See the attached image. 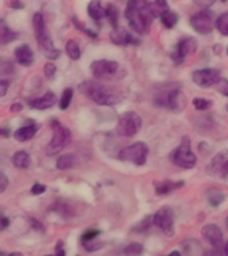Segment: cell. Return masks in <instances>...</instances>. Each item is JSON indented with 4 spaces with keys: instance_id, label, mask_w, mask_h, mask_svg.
<instances>
[{
    "instance_id": "obj_50",
    "label": "cell",
    "mask_w": 228,
    "mask_h": 256,
    "mask_svg": "<svg viewBox=\"0 0 228 256\" xmlns=\"http://www.w3.org/2000/svg\"><path fill=\"white\" fill-rule=\"evenodd\" d=\"M224 255L228 256V242L226 243V246H224Z\"/></svg>"
},
{
    "instance_id": "obj_21",
    "label": "cell",
    "mask_w": 228,
    "mask_h": 256,
    "mask_svg": "<svg viewBox=\"0 0 228 256\" xmlns=\"http://www.w3.org/2000/svg\"><path fill=\"white\" fill-rule=\"evenodd\" d=\"M18 39V34L8 27L3 19H0V44H8Z\"/></svg>"
},
{
    "instance_id": "obj_28",
    "label": "cell",
    "mask_w": 228,
    "mask_h": 256,
    "mask_svg": "<svg viewBox=\"0 0 228 256\" xmlns=\"http://www.w3.org/2000/svg\"><path fill=\"white\" fill-rule=\"evenodd\" d=\"M224 199H226V195L219 190H211L207 192V200L212 207H219L224 202Z\"/></svg>"
},
{
    "instance_id": "obj_43",
    "label": "cell",
    "mask_w": 228,
    "mask_h": 256,
    "mask_svg": "<svg viewBox=\"0 0 228 256\" xmlns=\"http://www.w3.org/2000/svg\"><path fill=\"white\" fill-rule=\"evenodd\" d=\"M8 87H10V83H8L7 80L0 79V98L6 96V94L8 91Z\"/></svg>"
},
{
    "instance_id": "obj_54",
    "label": "cell",
    "mask_w": 228,
    "mask_h": 256,
    "mask_svg": "<svg viewBox=\"0 0 228 256\" xmlns=\"http://www.w3.org/2000/svg\"><path fill=\"white\" fill-rule=\"evenodd\" d=\"M227 227H228V218H227Z\"/></svg>"
},
{
    "instance_id": "obj_5",
    "label": "cell",
    "mask_w": 228,
    "mask_h": 256,
    "mask_svg": "<svg viewBox=\"0 0 228 256\" xmlns=\"http://www.w3.org/2000/svg\"><path fill=\"white\" fill-rule=\"evenodd\" d=\"M172 163L184 170H191L196 164V156L191 150V142L187 136H184L180 142L179 147L172 152Z\"/></svg>"
},
{
    "instance_id": "obj_45",
    "label": "cell",
    "mask_w": 228,
    "mask_h": 256,
    "mask_svg": "<svg viewBox=\"0 0 228 256\" xmlns=\"http://www.w3.org/2000/svg\"><path fill=\"white\" fill-rule=\"evenodd\" d=\"M10 7L14 8V10H22L24 7V4L19 0H11V3H10Z\"/></svg>"
},
{
    "instance_id": "obj_35",
    "label": "cell",
    "mask_w": 228,
    "mask_h": 256,
    "mask_svg": "<svg viewBox=\"0 0 228 256\" xmlns=\"http://www.w3.org/2000/svg\"><path fill=\"white\" fill-rule=\"evenodd\" d=\"M152 224H154V216H146L140 223L136 224V227L134 230L138 232H146L147 230H150Z\"/></svg>"
},
{
    "instance_id": "obj_24",
    "label": "cell",
    "mask_w": 228,
    "mask_h": 256,
    "mask_svg": "<svg viewBox=\"0 0 228 256\" xmlns=\"http://www.w3.org/2000/svg\"><path fill=\"white\" fill-rule=\"evenodd\" d=\"M51 210H54L55 212H58L59 215H62L63 218H71L74 216V211H72V207L66 202H62V200H58L55 203L52 204Z\"/></svg>"
},
{
    "instance_id": "obj_4",
    "label": "cell",
    "mask_w": 228,
    "mask_h": 256,
    "mask_svg": "<svg viewBox=\"0 0 228 256\" xmlns=\"http://www.w3.org/2000/svg\"><path fill=\"white\" fill-rule=\"evenodd\" d=\"M51 126L54 130V136L47 146V154L48 155H56L70 144L71 131L67 127H64L63 124H60L58 120H52Z\"/></svg>"
},
{
    "instance_id": "obj_23",
    "label": "cell",
    "mask_w": 228,
    "mask_h": 256,
    "mask_svg": "<svg viewBox=\"0 0 228 256\" xmlns=\"http://www.w3.org/2000/svg\"><path fill=\"white\" fill-rule=\"evenodd\" d=\"M167 10H170L167 0H154L152 3H150V12L152 18H160Z\"/></svg>"
},
{
    "instance_id": "obj_52",
    "label": "cell",
    "mask_w": 228,
    "mask_h": 256,
    "mask_svg": "<svg viewBox=\"0 0 228 256\" xmlns=\"http://www.w3.org/2000/svg\"><path fill=\"white\" fill-rule=\"evenodd\" d=\"M0 135H6L7 136V132L4 131V130H2V128H0Z\"/></svg>"
},
{
    "instance_id": "obj_32",
    "label": "cell",
    "mask_w": 228,
    "mask_h": 256,
    "mask_svg": "<svg viewBox=\"0 0 228 256\" xmlns=\"http://www.w3.org/2000/svg\"><path fill=\"white\" fill-rule=\"evenodd\" d=\"M144 252L143 246L140 243H131L123 250V254L126 256H140Z\"/></svg>"
},
{
    "instance_id": "obj_6",
    "label": "cell",
    "mask_w": 228,
    "mask_h": 256,
    "mask_svg": "<svg viewBox=\"0 0 228 256\" xmlns=\"http://www.w3.org/2000/svg\"><path fill=\"white\" fill-rule=\"evenodd\" d=\"M140 127H142V118L136 112L128 111L120 115L116 130L119 135L132 138L140 131Z\"/></svg>"
},
{
    "instance_id": "obj_51",
    "label": "cell",
    "mask_w": 228,
    "mask_h": 256,
    "mask_svg": "<svg viewBox=\"0 0 228 256\" xmlns=\"http://www.w3.org/2000/svg\"><path fill=\"white\" fill-rule=\"evenodd\" d=\"M7 256H23V255H22L20 252H12V254H10V255Z\"/></svg>"
},
{
    "instance_id": "obj_47",
    "label": "cell",
    "mask_w": 228,
    "mask_h": 256,
    "mask_svg": "<svg viewBox=\"0 0 228 256\" xmlns=\"http://www.w3.org/2000/svg\"><path fill=\"white\" fill-rule=\"evenodd\" d=\"M10 110H11V112H19L23 110V106L20 103H15V104H12L11 107H10Z\"/></svg>"
},
{
    "instance_id": "obj_48",
    "label": "cell",
    "mask_w": 228,
    "mask_h": 256,
    "mask_svg": "<svg viewBox=\"0 0 228 256\" xmlns=\"http://www.w3.org/2000/svg\"><path fill=\"white\" fill-rule=\"evenodd\" d=\"M31 226L32 227H35L36 230H40V231H43L44 230L43 226H40V223L36 219H31Z\"/></svg>"
},
{
    "instance_id": "obj_16",
    "label": "cell",
    "mask_w": 228,
    "mask_h": 256,
    "mask_svg": "<svg viewBox=\"0 0 228 256\" xmlns=\"http://www.w3.org/2000/svg\"><path fill=\"white\" fill-rule=\"evenodd\" d=\"M56 103V95L54 92L48 91L47 94L42 98H38V99H32L28 102L30 107L35 108V110H39V111H43V110H48V108L54 107Z\"/></svg>"
},
{
    "instance_id": "obj_58",
    "label": "cell",
    "mask_w": 228,
    "mask_h": 256,
    "mask_svg": "<svg viewBox=\"0 0 228 256\" xmlns=\"http://www.w3.org/2000/svg\"><path fill=\"white\" fill-rule=\"evenodd\" d=\"M78 256H80V255H78Z\"/></svg>"
},
{
    "instance_id": "obj_19",
    "label": "cell",
    "mask_w": 228,
    "mask_h": 256,
    "mask_svg": "<svg viewBox=\"0 0 228 256\" xmlns=\"http://www.w3.org/2000/svg\"><path fill=\"white\" fill-rule=\"evenodd\" d=\"M88 15L91 16L95 22H100L103 18H106V8H103L100 0H91L90 2V4H88Z\"/></svg>"
},
{
    "instance_id": "obj_53",
    "label": "cell",
    "mask_w": 228,
    "mask_h": 256,
    "mask_svg": "<svg viewBox=\"0 0 228 256\" xmlns=\"http://www.w3.org/2000/svg\"><path fill=\"white\" fill-rule=\"evenodd\" d=\"M0 256H7V254H4L3 251H0Z\"/></svg>"
},
{
    "instance_id": "obj_20",
    "label": "cell",
    "mask_w": 228,
    "mask_h": 256,
    "mask_svg": "<svg viewBox=\"0 0 228 256\" xmlns=\"http://www.w3.org/2000/svg\"><path fill=\"white\" fill-rule=\"evenodd\" d=\"M38 132V126L35 124H30V126H26V127H20L19 130H16L14 136H15L16 140L19 142H28L30 139H32L35 134Z\"/></svg>"
},
{
    "instance_id": "obj_46",
    "label": "cell",
    "mask_w": 228,
    "mask_h": 256,
    "mask_svg": "<svg viewBox=\"0 0 228 256\" xmlns=\"http://www.w3.org/2000/svg\"><path fill=\"white\" fill-rule=\"evenodd\" d=\"M55 256H66V251H64V247H63V243L59 242L58 246H56V255Z\"/></svg>"
},
{
    "instance_id": "obj_40",
    "label": "cell",
    "mask_w": 228,
    "mask_h": 256,
    "mask_svg": "<svg viewBox=\"0 0 228 256\" xmlns=\"http://www.w3.org/2000/svg\"><path fill=\"white\" fill-rule=\"evenodd\" d=\"M219 92L220 94H223L224 96H227L228 98V80L226 79H220L219 80Z\"/></svg>"
},
{
    "instance_id": "obj_27",
    "label": "cell",
    "mask_w": 228,
    "mask_h": 256,
    "mask_svg": "<svg viewBox=\"0 0 228 256\" xmlns=\"http://www.w3.org/2000/svg\"><path fill=\"white\" fill-rule=\"evenodd\" d=\"M75 155H72V154H64L63 156H60L58 162H56V167L64 171V170H70V168L74 167V164H75Z\"/></svg>"
},
{
    "instance_id": "obj_29",
    "label": "cell",
    "mask_w": 228,
    "mask_h": 256,
    "mask_svg": "<svg viewBox=\"0 0 228 256\" xmlns=\"http://www.w3.org/2000/svg\"><path fill=\"white\" fill-rule=\"evenodd\" d=\"M106 18L112 27H118V23H119V10H118V7L114 4H108L107 8H106Z\"/></svg>"
},
{
    "instance_id": "obj_18",
    "label": "cell",
    "mask_w": 228,
    "mask_h": 256,
    "mask_svg": "<svg viewBox=\"0 0 228 256\" xmlns=\"http://www.w3.org/2000/svg\"><path fill=\"white\" fill-rule=\"evenodd\" d=\"M15 58L18 60V63L28 67L34 62V52L27 44H22V46L15 48Z\"/></svg>"
},
{
    "instance_id": "obj_33",
    "label": "cell",
    "mask_w": 228,
    "mask_h": 256,
    "mask_svg": "<svg viewBox=\"0 0 228 256\" xmlns=\"http://www.w3.org/2000/svg\"><path fill=\"white\" fill-rule=\"evenodd\" d=\"M72 96H74V91H72V88H66L62 94V98H60V102H59V106H60V110H67L70 107V104H71V100H72Z\"/></svg>"
},
{
    "instance_id": "obj_1",
    "label": "cell",
    "mask_w": 228,
    "mask_h": 256,
    "mask_svg": "<svg viewBox=\"0 0 228 256\" xmlns=\"http://www.w3.org/2000/svg\"><path fill=\"white\" fill-rule=\"evenodd\" d=\"M79 92L100 106H114L123 99V94L111 86L100 83L98 80H86L79 86Z\"/></svg>"
},
{
    "instance_id": "obj_36",
    "label": "cell",
    "mask_w": 228,
    "mask_h": 256,
    "mask_svg": "<svg viewBox=\"0 0 228 256\" xmlns=\"http://www.w3.org/2000/svg\"><path fill=\"white\" fill-rule=\"evenodd\" d=\"M56 74V66L54 63H47L44 67V75L47 79H54V76Z\"/></svg>"
},
{
    "instance_id": "obj_12",
    "label": "cell",
    "mask_w": 228,
    "mask_h": 256,
    "mask_svg": "<svg viewBox=\"0 0 228 256\" xmlns=\"http://www.w3.org/2000/svg\"><path fill=\"white\" fill-rule=\"evenodd\" d=\"M220 71L215 68H203V70H198L192 74V80L196 86L202 88H208L219 83Z\"/></svg>"
},
{
    "instance_id": "obj_17",
    "label": "cell",
    "mask_w": 228,
    "mask_h": 256,
    "mask_svg": "<svg viewBox=\"0 0 228 256\" xmlns=\"http://www.w3.org/2000/svg\"><path fill=\"white\" fill-rule=\"evenodd\" d=\"M183 186V182H174V180H155L154 182L156 195H168L170 192L182 188Z\"/></svg>"
},
{
    "instance_id": "obj_57",
    "label": "cell",
    "mask_w": 228,
    "mask_h": 256,
    "mask_svg": "<svg viewBox=\"0 0 228 256\" xmlns=\"http://www.w3.org/2000/svg\"><path fill=\"white\" fill-rule=\"evenodd\" d=\"M223 2H226V0H223Z\"/></svg>"
},
{
    "instance_id": "obj_9",
    "label": "cell",
    "mask_w": 228,
    "mask_h": 256,
    "mask_svg": "<svg viewBox=\"0 0 228 256\" xmlns=\"http://www.w3.org/2000/svg\"><path fill=\"white\" fill-rule=\"evenodd\" d=\"M207 172L220 179L228 178V150H223L212 158L207 166Z\"/></svg>"
},
{
    "instance_id": "obj_30",
    "label": "cell",
    "mask_w": 228,
    "mask_h": 256,
    "mask_svg": "<svg viewBox=\"0 0 228 256\" xmlns=\"http://www.w3.org/2000/svg\"><path fill=\"white\" fill-rule=\"evenodd\" d=\"M66 52H67V55L71 58L72 60H78L82 55V51H80L79 44L76 43L75 40H70L66 44Z\"/></svg>"
},
{
    "instance_id": "obj_10",
    "label": "cell",
    "mask_w": 228,
    "mask_h": 256,
    "mask_svg": "<svg viewBox=\"0 0 228 256\" xmlns=\"http://www.w3.org/2000/svg\"><path fill=\"white\" fill-rule=\"evenodd\" d=\"M174 223H175V216H174V211L170 207L160 208L154 215V226L160 228L166 235H174V231H175Z\"/></svg>"
},
{
    "instance_id": "obj_34",
    "label": "cell",
    "mask_w": 228,
    "mask_h": 256,
    "mask_svg": "<svg viewBox=\"0 0 228 256\" xmlns=\"http://www.w3.org/2000/svg\"><path fill=\"white\" fill-rule=\"evenodd\" d=\"M192 104H194V107L196 110H199V111H204V110H208V108L212 107V100L208 99H203V98H195V99L192 100Z\"/></svg>"
},
{
    "instance_id": "obj_8",
    "label": "cell",
    "mask_w": 228,
    "mask_h": 256,
    "mask_svg": "<svg viewBox=\"0 0 228 256\" xmlns=\"http://www.w3.org/2000/svg\"><path fill=\"white\" fill-rule=\"evenodd\" d=\"M191 26L196 32H199L202 35L211 34L215 28V15L214 12L210 11L208 8H204L202 11L195 12L191 16Z\"/></svg>"
},
{
    "instance_id": "obj_25",
    "label": "cell",
    "mask_w": 228,
    "mask_h": 256,
    "mask_svg": "<svg viewBox=\"0 0 228 256\" xmlns=\"http://www.w3.org/2000/svg\"><path fill=\"white\" fill-rule=\"evenodd\" d=\"M183 248L187 256H202V247L196 240L188 239L187 242H184Z\"/></svg>"
},
{
    "instance_id": "obj_2",
    "label": "cell",
    "mask_w": 228,
    "mask_h": 256,
    "mask_svg": "<svg viewBox=\"0 0 228 256\" xmlns=\"http://www.w3.org/2000/svg\"><path fill=\"white\" fill-rule=\"evenodd\" d=\"M126 18L132 31H135L139 35L148 34L154 19L150 12L148 0H128L126 7Z\"/></svg>"
},
{
    "instance_id": "obj_39",
    "label": "cell",
    "mask_w": 228,
    "mask_h": 256,
    "mask_svg": "<svg viewBox=\"0 0 228 256\" xmlns=\"http://www.w3.org/2000/svg\"><path fill=\"white\" fill-rule=\"evenodd\" d=\"M46 190H47V187H46L44 184L35 183L31 188V194L32 195H42V194H44V192H46Z\"/></svg>"
},
{
    "instance_id": "obj_13",
    "label": "cell",
    "mask_w": 228,
    "mask_h": 256,
    "mask_svg": "<svg viewBox=\"0 0 228 256\" xmlns=\"http://www.w3.org/2000/svg\"><path fill=\"white\" fill-rule=\"evenodd\" d=\"M118 70H119V63L114 60H95L91 64V72L96 79H103V78L115 75Z\"/></svg>"
},
{
    "instance_id": "obj_49",
    "label": "cell",
    "mask_w": 228,
    "mask_h": 256,
    "mask_svg": "<svg viewBox=\"0 0 228 256\" xmlns=\"http://www.w3.org/2000/svg\"><path fill=\"white\" fill-rule=\"evenodd\" d=\"M167 256H182V255H180L179 251H172L171 254H168Z\"/></svg>"
},
{
    "instance_id": "obj_44",
    "label": "cell",
    "mask_w": 228,
    "mask_h": 256,
    "mask_svg": "<svg viewBox=\"0 0 228 256\" xmlns=\"http://www.w3.org/2000/svg\"><path fill=\"white\" fill-rule=\"evenodd\" d=\"M10 226V219L7 216H0V231H3Z\"/></svg>"
},
{
    "instance_id": "obj_3",
    "label": "cell",
    "mask_w": 228,
    "mask_h": 256,
    "mask_svg": "<svg viewBox=\"0 0 228 256\" xmlns=\"http://www.w3.org/2000/svg\"><path fill=\"white\" fill-rule=\"evenodd\" d=\"M32 26H34V31H35L36 40H38V46L39 50L43 52V55L50 60H55L60 56V51L54 46V42L48 35L47 27H46V22L42 14H35L34 19H32Z\"/></svg>"
},
{
    "instance_id": "obj_56",
    "label": "cell",
    "mask_w": 228,
    "mask_h": 256,
    "mask_svg": "<svg viewBox=\"0 0 228 256\" xmlns=\"http://www.w3.org/2000/svg\"><path fill=\"white\" fill-rule=\"evenodd\" d=\"M227 52H228V48H227Z\"/></svg>"
},
{
    "instance_id": "obj_15",
    "label": "cell",
    "mask_w": 228,
    "mask_h": 256,
    "mask_svg": "<svg viewBox=\"0 0 228 256\" xmlns=\"http://www.w3.org/2000/svg\"><path fill=\"white\" fill-rule=\"evenodd\" d=\"M112 43L116 44V46H128V44H139V40L136 39L135 36L131 35L127 30L124 28L116 27L114 28V31L111 32Z\"/></svg>"
},
{
    "instance_id": "obj_31",
    "label": "cell",
    "mask_w": 228,
    "mask_h": 256,
    "mask_svg": "<svg viewBox=\"0 0 228 256\" xmlns=\"http://www.w3.org/2000/svg\"><path fill=\"white\" fill-rule=\"evenodd\" d=\"M215 26L222 35L228 36V12H224L216 19Z\"/></svg>"
},
{
    "instance_id": "obj_37",
    "label": "cell",
    "mask_w": 228,
    "mask_h": 256,
    "mask_svg": "<svg viewBox=\"0 0 228 256\" xmlns=\"http://www.w3.org/2000/svg\"><path fill=\"white\" fill-rule=\"evenodd\" d=\"M84 243V248L87 250L88 252H94V251H98V250H100V248H103L104 244L102 243V242H99V243H94V242H83Z\"/></svg>"
},
{
    "instance_id": "obj_38",
    "label": "cell",
    "mask_w": 228,
    "mask_h": 256,
    "mask_svg": "<svg viewBox=\"0 0 228 256\" xmlns=\"http://www.w3.org/2000/svg\"><path fill=\"white\" fill-rule=\"evenodd\" d=\"M98 235H100V231H98V230H88V231H86L83 234V236H82V239H83V242H91V240H94Z\"/></svg>"
},
{
    "instance_id": "obj_26",
    "label": "cell",
    "mask_w": 228,
    "mask_h": 256,
    "mask_svg": "<svg viewBox=\"0 0 228 256\" xmlns=\"http://www.w3.org/2000/svg\"><path fill=\"white\" fill-rule=\"evenodd\" d=\"M160 20H162V24H163L166 28H174L176 24H178L179 16H178L176 12L171 11V10H167L163 15L160 16Z\"/></svg>"
},
{
    "instance_id": "obj_42",
    "label": "cell",
    "mask_w": 228,
    "mask_h": 256,
    "mask_svg": "<svg viewBox=\"0 0 228 256\" xmlns=\"http://www.w3.org/2000/svg\"><path fill=\"white\" fill-rule=\"evenodd\" d=\"M8 187V178L4 175L3 172H0V194L6 191V188Z\"/></svg>"
},
{
    "instance_id": "obj_11",
    "label": "cell",
    "mask_w": 228,
    "mask_h": 256,
    "mask_svg": "<svg viewBox=\"0 0 228 256\" xmlns=\"http://www.w3.org/2000/svg\"><path fill=\"white\" fill-rule=\"evenodd\" d=\"M196 48H198V42H196L195 38L184 36L178 42L176 51L172 54V60L175 62V64L180 66L188 55H191L196 51Z\"/></svg>"
},
{
    "instance_id": "obj_7",
    "label": "cell",
    "mask_w": 228,
    "mask_h": 256,
    "mask_svg": "<svg viewBox=\"0 0 228 256\" xmlns=\"http://www.w3.org/2000/svg\"><path fill=\"white\" fill-rule=\"evenodd\" d=\"M148 156V146L143 142H136V143L128 146L119 152V159L124 162H131L136 166H143L146 164Z\"/></svg>"
},
{
    "instance_id": "obj_22",
    "label": "cell",
    "mask_w": 228,
    "mask_h": 256,
    "mask_svg": "<svg viewBox=\"0 0 228 256\" xmlns=\"http://www.w3.org/2000/svg\"><path fill=\"white\" fill-rule=\"evenodd\" d=\"M12 163L16 168H20V170H24V168L30 167L31 164V158L26 151H18L14 154L12 156Z\"/></svg>"
},
{
    "instance_id": "obj_41",
    "label": "cell",
    "mask_w": 228,
    "mask_h": 256,
    "mask_svg": "<svg viewBox=\"0 0 228 256\" xmlns=\"http://www.w3.org/2000/svg\"><path fill=\"white\" fill-rule=\"evenodd\" d=\"M196 6H199V7H203V8H208L211 7L212 4L215 3L216 0H192Z\"/></svg>"
},
{
    "instance_id": "obj_14",
    "label": "cell",
    "mask_w": 228,
    "mask_h": 256,
    "mask_svg": "<svg viewBox=\"0 0 228 256\" xmlns=\"http://www.w3.org/2000/svg\"><path fill=\"white\" fill-rule=\"evenodd\" d=\"M202 235L214 248H220L223 242V232L216 224H206L202 228Z\"/></svg>"
},
{
    "instance_id": "obj_55",
    "label": "cell",
    "mask_w": 228,
    "mask_h": 256,
    "mask_svg": "<svg viewBox=\"0 0 228 256\" xmlns=\"http://www.w3.org/2000/svg\"><path fill=\"white\" fill-rule=\"evenodd\" d=\"M47 256H52V255H47Z\"/></svg>"
}]
</instances>
